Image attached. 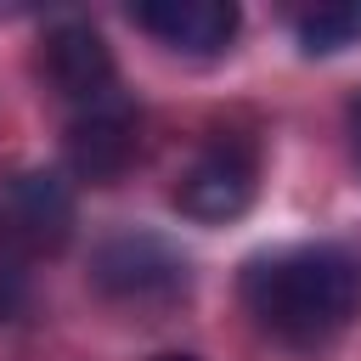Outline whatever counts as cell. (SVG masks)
Instances as JSON below:
<instances>
[{
	"mask_svg": "<svg viewBox=\"0 0 361 361\" xmlns=\"http://www.w3.org/2000/svg\"><path fill=\"white\" fill-rule=\"evenodd\" d=\"M243 305L271 338L293 350H316L333 333H344L350 316L361 310V259L338 243H310L254 259L243 271Z\"/></svg>",
	"mask_w": 361,
	"mask_h": 361,
	"instance_id": "cell-1",
	"label": "cell"
},
{
	"mask_svg": "<svg viewBox=\"0 0 361 361\" xmlns=\"http://www.w3.org/2000/svg\"><path fill=\"white\" fill-rule=\"evenodd\" d=\"M73 226V192L51 169H28L0 180V259L17 254H51L68 243Z\"/></svg>",
	"mask_w": 361,
	"mask_h": 361,
	"instance_id": "cell-2",
	"label": "cell"
},
{
	"mask_svg": "<svg viewBox=\"0 0 361 361\" xmlns=\"http://www.w3.org/2000/svg\"><path fill=\"white\" fill-rule=\"evenodd\" d=\"M90 276L113 299H169V293L186 288V259L169 243H158V237L124 231V237L96 248V271Z\"/></svg>",
	"mask_w": 361,
	"mask_h": 361,
	"instance_id": "cell-3",
	"label": "cell"
},
{
	"mask_svg": "<svg viewBox=\"0 0 361 361\" xmlns=\"http://www.w3.org/2000/svg\"><path fill=\"white\" fill-rule=\"evenodd\" d=\"M175 203L180 214L203 220V226H220V220H237L248 203H254V158L243 147H209L175 186Z\"/></svg>",
	"mask_w": 361,
	"mask_h": 361,
	"instance_id": "cell-4",
	"label": "cell"
},
{
	"mask_svg": "<svg viewBox=\"0 0 361 361\" xmlns=\"http://www.w3.org/2000/svg\"><path fill=\"white\" fill-rule=\"evenodd\" d=\"M45 79L79 107L113 102V51H107V39L90 23H56L45 34Z\"/></svg>",
	"mask_w": 361,
	"mask_h": 361,
	"instance_id": "cell-5",
	"label": "cell"
},
{
	"mask_svg": "<svg viewBox=\"0 0 361 361\" xmlns=\"http://www.w3.org/2000/svg\"><path fill=\"white\" fill-rule=\"evenodd\" d=\"M135 23L152 39H164L169 51L220 56L237 34V6L231 0H147V6H135Z\"/></svg>",
	"mask_w": 361,
	"mask_h": 361,
	"instance_id": "cell-6",
	"label": "cell"
},
{
	"mask_svg": "<svg viewBox=\"0 0 361 361\" xmlns=\"http://www.w3.org/2000/svg\"><path fill=\"white\" fill-rule=\"evenodd\" d=\"M135 147H141V135H135V113L124 102L85 107V118L68 130V164H73V175H85L96 186L118 180L130 169Z\"/></svg>",
	"mask_w": 361,
	"mask_h": 361,
	"instance_id": "cell-7",
	"label": "cell"
},
{
	"mask_svg": "<svg viewBox=\"0 0 361 361\" xmlns=\"http://www.w3.org/2000/svg\"><path fill=\"white\" fill-rule=\"evenodd\" d=\"M299 45H305L310 56L361 45V0H338V6H316V11H305V17H299Z\"/></svg>",
	"mask_w": 361,
	"mask_h": 361,
	"instance_id": "cell-8",
	"label": "cell"
},
{
	"mask_svg": "<svg viewBox=\"0 0 361 361\" xmlns=\"http://www.w3.org/2000/svg\"><path fill=\"white\" fill-rule=\"evenodd\" d=\"M23 299H28V282H23L17 259H0V322H11L23 310Z\"/></svg>",
	"mask_w": 361,
	"mask_h": 361,
	"instance_id": "cell-9",
	"label": "cell"
},
{
	"mask_svg": "<svg viewBox=\"0 0 361 361\" xmlns=\"http://www.w3.org/2000/svg\"><path fill=\"white\" fill-rule=\"evenodd\" d=\"M350 152H355V169H361V96L350 102Z\"/></svg>",
	"mask_w": 361,
	"mask_h": 361,
	"instance_id": "cell-10",
	"label": "cell"
},
{
	"mask_svg": "<svg viewBox=\"0 0 361 361\" xmlns=\"http://www.w3.org/2000/svg\"><path fill=\"white\" fill-rule=\"evenodd\" d=\"M158 361H197V355H158Z\"/></svg>",
	"mask_w": 361,
	"mask_h": 361,
	"instance_id": "cell-11",
	"label": "cell"
}]
</instances>
